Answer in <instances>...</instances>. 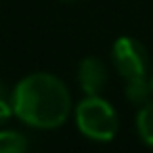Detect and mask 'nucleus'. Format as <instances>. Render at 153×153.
I'll return each mask as SVG.
<instances>
[{"label":"nucleus","mask_w":153,"mask_h":153,"mask_svg":"<svg viewBox=\"0 0 153 153\" xmlns=\"http://www.w3.org/2000/svg\"><path fill=\"white\" fill-rule=\"evenodd\" d=\"M11 103L15 117L38 130L59 128L71 113V94L67 86L48 71L21 78L11 92Z\"/></svg>","instance_id":"f257e3e1"},{"label":"nucleus","mask_w":153,"mask_h":153,"mask_svg":"<svg viewBox=\"0 0 153 153\" xmlns=\"http://www.w3.org/2000/svg\"><path fill=\"white\" fill-rule=\"evenodd\" d=\"M74 115L78 130L90 140L109 143L117 134V113L101 94H86V99L76 105Z\"/></svg>","instance_id":"f03ea898"},{"label":"nucleus","mask_w":153,"mask_h":153,"mask_svg":"<svg viewBox=\"0 0 153 153\" xmlns=\"http://www.w3.org/2000/svg\"><path fill=\"white\" fill-rule=\"evenodd\" d=\"M111 57H113L115 69L120 71V76L126 82L147 78V71H149V55H147L145 46L138 40H134L130 36L117 38L113 42V46H111Z\"/></svg>","instance_id":"7ed1b4c3"},{"label":"nucleus","mask_w":153,"mask_h":153,"mask_svg":"<svg viewBox=\"0 0 153 153\" xmlns=\"http://www.w3.org/2000/svg\"><path fill=\"white\" fill-rule=\"evenodd\" d=\"M107 80H109V74H107V67L101 59L86 57L80 61L78 84L84 90V94H101L107 86Z\"/></svg>","instance_id":"20e7f679"},{"label":"nucleus","mask_w":153,"mask_h":153,"mask_svg":"<svg viewBox=\"0 0 153 153\" xmlns=\"http://www.w3.org/2000/svg\"><path fill=\"white\" fill-rule=\"evenodd\" d=\"M136 132L147 147H153V101L140 105L136 115Z\"/></svg>","instance_id":"39448f33"},{"label":"nucleus","mask_w":153,"mask_h":153,"mask_svg":"<svg viewBox=\"0 0 153 153\" xmlns=\"http://www.w3.org/2000/svg\"><path fill=\"white\" fill-rule=\"evenodd\" d=\"M27 138L19 130H0V153H27Z\"/></svg>","instance_id":"423d86ee"},{"label":"nucleus","mask_w":153,"mask_h":153,"mask_svg":"<svg viewBox=\"0 0 153 153\" xmlns=\"http://www.w3.org/2000/svg\"><path fill=\"white\" fill-rule=\"evenodd\" d=\"M153 94V88H151V80L143 78V80H132V82H126V99L134 105H145L149 101V97Z\"/></svg>","instance_id":"0eeeda50"},{"label":"nucleus","mask_w":153,"mask_h":153,"mask_svg":"<svg viewBox=\"0 0 153 153\" xmlns=\"http://www.w3.org/2000/svg\"><path fill=\"white\" fill-rule=\"evenodd\" d=\"M11 115H15V113H13V103H11V94L7 92L4 84L0 82V126H2V124H7Z\"/></svg>","instance_id":"6e6552de"},{"label":"nucleus","mask_w":153,"mask_h":153,"mask_svg":"<svg viewBox=\"0 0 153 153\" xmlns=\"http://www.w3.org/2000/svg\"><path fill=\"white\" fill-rule=\"evenodd\" d=\"M151 88H153V71H151Z\"/></svg>","instance_id":"1a4fd4ad"}]
</instances>
